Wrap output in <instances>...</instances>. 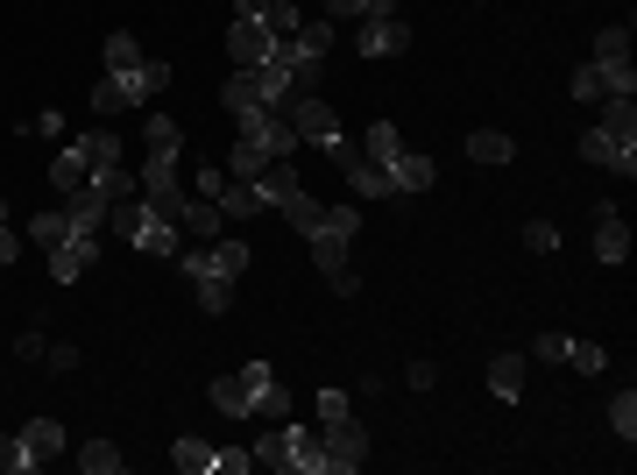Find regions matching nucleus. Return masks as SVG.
I'll list each match as a JSON object with an SVG mask.
<instances>
[{
	"label": "nucleus",
	"instance_id": "f257e3e1",
	"mask_svg": "<svg viewBox=\"0 0 637 475\" xmlns=\"http://www.w3.org/2000/svg\"><path fill=\"white\" fill-rule=\"evenodd\" d=\"M326 50H333V22H305L291 43H277V65L291 71V85L305 93V85L319 79V65H326Z\"/></svg>",
	"mask_w": 637,
	"mask_h": 475
},
{
	"label": "nucleus",
	"instance_id": "f03ea898",
	"mask_svg": "<svg viewBox=\"0 0 637 475\" xmlns=\"http://www.w3.org/2000/svg\"><path fill=\"white\" fill-rule=\"evenodd\" d=\"M283 121L298 128V142H319V150L340 142V114H333L319 93H291V100H283Z\"/></svg>",
	"mask_w": 637,
	"mask_h": 475
},
{
	"label": "nucleus",
	"instance_id": "7ed1b4c3",
	"mask_svg": "<svg viewBox=\"0 0 637 475\" xmlns=\"http://www.w3.org/2000/svg\"><path fill=\"white\" fill-rule=\"evenodd\" d=\"M234 121H241V142H255L263 157H298V128L283 121V107H248Z\"/></svg>",
	"mask_w": 637,
	"mask_h": 475
},
{
	"label": "nucleus",
	"instance_id": "20e7f679",
	"mask_svg": "<svg viewBox=\"0 0 637 475\" xmlns=\"http://www.w3.org/2000/svg\"><path fill=\"white\" fill-rule=\"evenodd\" d=\"M319 433H326V475H355L361 462H369V433L355 426V412L333 419V426H319Z\"/></svg>",
	"mask_w": 637,
	"mask_h": 475
},
{
	"label": "nucleus",
	"instance_id": "39448f33",
	"mask_svg": "<svg viewBox=\"0 0 637 475\" xmlns=\"http://www.w3.org/2000/svg\"><path fill=\"white\" fill-rule=\"evenodd\" d=\"M355 50L361 57H404L412 50V22H404V14H369V22L355 28Z\"/></svg>",
	"mask_w": 637,
	"mask_h": 475
},
{
	"label": "nucleus",
	"instance_id": "423d86ee",
	"mask_svg": "<svg viewBox=\"0 0 637 475\" xmlns=\"http://www.w3.org/2000/svg\"><path fill=\"white\" fill-rule=\"evenodd\" d=\"M93 263H100V234H85V228H71L65 242L50 248V277H57V285H79Z\"/></svg>",
	"mask_w": 637,
	"mask_h": 475
},
{
	"label": "nucleus",
	"instance_id": "0eeeda50",
	"mask_svg": "<svg viewBox=\"0 0 637 475\" xmlns=\"http://www.w3.org/2000/svg\"><path fill=\"white\" fill-rule=\"evenodd\" d=\"M283 462H291V475H326V433L283 419Z\"/></svg>",
	"mask_w": 637,
	"mask_h": 475
},
{
	"label": "nucleus",
	"instance_id": "6e6552de",
	"mask_svg": "<svg viewBox=\"0 0 637 475\" xmlns=\"http://www.w3.org/2000/svg\"><path fill=\"white\" fill-rule=\"evenodd\" d=\"M227 57H234V71H248V65H263V57H277V36H269L263 22H234L227 28Z\"/></svg>",
	"mask_w": 637,
	"mask_h": 475
},
{
	"label": "nucleus",
	"instance_id": "1a4fd4ad",
	"mask_svg": "<svg viewBox=\"0 0 637 475\" xmlns=\"http://www.w3.org/2000/svg\"><path fill=\"white\" fill-rule=\"evenodd\" d=\"M212 412H227V419H248L255 412V391H248V376H241V369H227V376H212Z\"/></svg>",
	"mask_w": 637,
	"mask_h": 475
},
{
	"label": "nucleus",
	"instance_id": "9d476101",
	"mask_svg": "<svg viewBox=\"0 0 637 475\" xmlns=\"http://www.w3.org/2000/svg\"><path fill=\"white\" fill-rule=\"evenodd\" d=\"M432 177H439V163H432V157L404 150L397 163H390V199H397V192H432Z\"/></svg>",
	"mask_w": 637,
	"mask_h": 475
},
{
	"label": "nucleus",
	"instance_id": "9b49d317",
	"mask_svg": "<svg viewBox=\"0 0 637 475\" xmlns=\"http://www.w3.org/2000/svg\"><path fill=\"white\" fill-rule=\"evenodd\" d=\"M595 256L602 263H624L630 256V228L616 220V206H595Z\"/></svg>",
	"mask_w": 637,
	"mask_h": 475
},
{
	"label": "nucleus",
	"instance_id": "f8f14e48",
	"mask_svg": "<svg viewBox=\"0 0 637 475\" xmlns=\"http://www.w3.org/2000/svg\"><path fill=\"white\" fill-rule=\"evenodd\" d=\"M65 213H71V228L100 234V228H106V192H100V185H79V192H65Z\"/></svg>",
	"mask_w": 637,
	"mask_h": 475
},
{
	"label": "nucleus",
	"instance_id": "ddd939ff",
	"mask_svg": "<svg viewBox=\"0 0 637 475\" xmlns=\"http://www.w3.org/2000/svg\"><path fill=\"white\" fill-rule=\"evenodd\" d=\"M22 448H28V462H57V454H65V426H57V419H28L22 426Z\"/></svg>",
	"mask_w": 637,
	"mask_h": 475
},
{
	"label": "nucleus",
	"instance_id": "4468645a",
	"mask_svg": "<svg viewBox=\"0 0 637 475\" xmlns=\"http://www.w3.org/2000/svg\"><path fill=\"white\" fill-rule=\"evenodd\" d=\"M177 234H185L177 220H157V213H149V220H142V234H135V248H142V256H157V263H171L177 248H185Z\"/></svg>",
	"mask_w": 637,
	"mask_h": 475
},
{
	"label": "nucleus",
	"instance_id": "2eb2a0df",
	"mask_svg": "<svg viewBox=\"0 0 637 475\" xmlns=\"http://www.w3.org/2000/svg\"><path fill=\"white\" fill-rule=\"evenodd\" d=\"M581 157H588V163H602V171H624V177H637V150H616V142L602 136V128H588V136H581Z\"/></svg>",
	"mask_w": 637,
	"mask_h": 475
},
{
	"label": "nucleus",
	"instance_id": "dca6fc26",
	"mask_svg": "<svg viewBox=\"0 0 637 475\" xmlns=\"http://www.w3.org/2000/svg\"><path fill=\"white\" fill-rule=\"evenodd\" d=\"M595 128L616 142V150H637V107H630V100H602V121Z\"/></svg>",
	"mask_w": 637,
	"mask_h": 475
},
{
	"label": "nucleus",
	"instance_id": "f3484780",
	"mask_svg": "<svg viewBox=\"0 0 637 475\" xmlns=\"http://www.w3.org/2000/svg\"><path fill=\"white\" fill-rule=\"evenodd\" d=\"M177 228H185V234H199V242H212V234L227 228L220 199H185V213H177Z\"/></svg>",
	"mask_w": 637,
	"mask_h": 475
},
{
	"label": "nucleus",
	"instance_id": "a211bd4d",
	"mask_svg": "<svg viewBox=\"0 0 637 475\" xmlns=\"http://www.w3.org/2000/svg\"><path fill=\"white\" fill-rule=\"evenodd\" d=\"M347 192H355V199H390V171L369 163V157H355L347 163Z\"/></svg>",
	"mask_w": 637,
	"mask_h": 475
},
{
	"label": "nucleus",
	"instance_id": "6ab92c4d",
	"mask_svg": "<svg viewBox=\"0 0 637 475\" xmlns=\"http://www.w3.org/2000/svg\"><path fill=\"white\" fill-rule=\"evenodd\" d=\"M50 185L57 192H79V185H93V163H85V150L71 142V150H57V163H50Z\"/></svg>",
	"mask_w": 637,
	"mask_h": 475
},
{
	"label": "nucleus",
	"instance_id": "aec40b11",
	"mask_svg": "<svg viewBox=\"0 0 637 475\" xmlns=\"http://www.w3.org/2000/svg\"><path fill=\"white\" fill-rule=\"evenodd\" d=\"M220 100H227V114H248V107H263V85H255V65H248V71H227Z\"/></svg>",
	"mask_w": 637,
	"mask_h": 475
},
{
	"label": "nucleus",
	"instance_id": "412c9836",
	"mask_svg": "<svg viewBox=\"0 0 637 475\" xmlns=\"http://www.w3.org/2000/svg\"><path fill=\"white\" fill-rule=\"evenodd\" d=\"M128 85H135V107H149V100L171 85V65H163V57H142V65L128 71Z\"/></svg>",
	"mask_w": 637,
	"mask_h": 475
},
{
	"label": "nucleus",
	"instance_id": "4be33fe9",
	"mask_svg": "<svg viewBox=\"0 0 637 475\" xmlns=\"http://www.w3.org/2000/svg\"><path fill=\"white\" fill-rule=\"evenodd\" d=\"M142 220H149L142 199H114V206H106V228H114V242H128V248H135V234H142Z\"/></svg>",
	"mask_w": 637,
	"mask_h": 475
},
{
	"label": "nucleus",
	"instance_id": "5701e85b",
	"mask_svg": "<svg viewBox=\"0 0 637 475\" xmlns=\"http://www.w3.org/2000/svg\"><path fill=\"white\" fill-rule=\"evenodd\" d=\"M255 192H263V206H283V199H291V192H298V171H291V157H277V163H269V171L255 177Z\"/></svg>",
	"mask_w": 637,
	"mask_h": 475
},
{
	"label": "nucleus",
	"instance_id": "b1692460",
	"mask_svg": "<svg viewBox=\"0 0 637 475\" xmlns=\"http://www.w3.org/2000/svg\"><path fill=\"white\" fill-rule=\"evenodd\" d=\"M361 157H369V163H383V171H390V163L404 157V142H397V121H375L369 136H361Z\"/></svg>",
	"mask_w": 637,
	"mask_h": 475
},
{
	"label": "nucleus",
	"instance_id": "393cba45",
	"mask_svg": "<svg viewBox=\"0 0 637 475\" xmlns=\"http://www.w3.org/2000/svg\"><path fill=\"white\" fill-rule=\"evenodd\" d=\"M135 65H142V43H135L128 28H114V36H106V79H128Z\"/></svg>",
	"mask_w": 637,
	"mask_h": 475
},
{
	"label": "nucleus",
	"instance_id": "a878e982",
	"mask_svg": "<svg viewBox=\"0 0 637 475\" xmlns=\"http://www.w3.org/2000/svg\"><path fill=\"white\" fill-rule=\"evenodd\" d=\"M255 85H263V107H283V100L298 93V85H291V71H283L277 57H263V65H255Z\"/></svg>",
	"mask_w": 637,
	"mask_h": 475
},
{
	"label": "nucleus",
	"instance_id": "bb28decb",
	"mask_svg": "<svg viewBox=\"0 0 637 475\" xmlns=\"http://www.w3.org/2000/svg\"><path fill=\"white\" fill-rule=\"evenodd\" d=\"M248 419H263V426H283V419H291V391H283V383L269 376L263 391H255V412H248Z\"/></svg>",
	"mask_w": 637,
	"mask_h": 475
},
{
	"label": "nucleus",
	"instance_id": "cd10ccee",
	"mask_svg": "<svg viewBox=\"0 0 637 475\" xmlns=\"http://www.w3.org/2000/svg\"><path fill=\"white\" fill-rule=\"evenodd\" d=\"M220 213H227V220L263 213V192H255V185H241V177H227V185H220Z\"/></svg>",
	"mask_w": 637,
	"mask_h": 475
},
{
	"label": "nucleus",
	"instance_id": "c85d7f7f",
	"mask_svg": "<svg viewBox=\"0 0 637 475\" xmlns=\"http://www.w3.org/2000/svg\"><path fill=\"white\" fill-rule=\"evenodd\" d=\"M79 150H85V163H93V177H100V171L120 163V136L114 128H93V136H79Z\"/></svg>",
	"mask_w": 637,
	"mask_h": 475
},
{
	"label": "nucleus",
	"instance_id": "c756f323",
	"mask_svg": "<svg viewBox=\"0 0 637 475\" xmlns=\"http://www.w3.org/2000/svg\"><path fill=\"white\" fill-rule=\"evenodd\" d=\"M135 107V85L128 79H100L93 85V114H106V121H114V114H128Z\"/></svg>",
	"mask_w": 637,
	"mask_h": 475
},
{
	"label": "nucleus",
	"instance_id": "7c9ffc66",
	"mask_svg": "<svg viewBox=\"0 0 637 475\" xmlns=\"http://www.w3.org/2000/svg\"><path fill=\"white\" fill-rule=\"evenodd\" d=\"M142 136H149V157H177V150H185V128H177L171 114H149Z\"/></svg>",
	"mask_w": 637,
	"mask_h": 475
},
{
	"label": "nucleus",
	"instance_id": "2f4dec72",
	"mask_svg": "<svg viewBox=\"0 0 637 475\" xmlns=\"http://www.w3.org/2000/svg\"><path fill=\"white\" fill-rule=\"evenodd\" d=\"M489 391L496 397H518L524 391V355H496V362H489Z\"/></svg>",
	"mask_w": 637,
	"mask_h": 475
},
{
	"label": "nucleus",
	"instance_id": "473e14b6",
	"mask_svg": "<svg viewBox=\"0 0 637 475\" xmlns=\"http://www.w3.org/2000/svg\"><path fill=\"white\" fill-rule=\"evenodd\" d=\"M269 163H277V157H263V150H255V142H234V157H227V177H241V185H255V177H263Z\"/></svg>",
	"mask_w": 637,
	"mask_h": 475
},
{
	"label": "nucleus",
	"instance_id": "72a5a7b5",
	"mask_svg": "<svg viewBox=\"0 0 637 475\" xmlns=\"http://www.w3.org/2000/svg\"><path fill=\"white\" fill-rule=\"evenodd\" d=\"M283 220H291V228H298V234H312V228H319V220H326V206H319V199H312V192H305V185H298V192H291V199H283Z\"/></svg>",
	"mask_w": 637,
	"mask_h": 475
},
{
	"label": "nucleus",
	"instance_id": "f704fd0d",
	"mask_svg": "<svg viewBox=\"0 0 637 475\" xmlns=\"http://www.w3.org/2000/svg\"><path fill=\"white\" fill-rule=\"evenodd\" d=\"M369 14H397V0H326V22H369Z\"/></svg>",
	"mask_w": 637,
	"mask_h": 475
},
{
	"label": "nucleus",
	"instance_id": "c9c22d12",
	"mask_svg": "<svg viewBox=\"0 0 637 475\" xmlns=\"http://www.w3.org/2000/svg\"><path fill=\"white\" fill-rule=\"evenodd\" d=\"M467 157L475 163H510V136L503 128H475V136H467Z\"/></svg>",
	"mask_w": 637,
	"mask_h": 475
},
{
	"label": "nucleus",
	"instance_id": "e433bc0d",
	"mask_svg": "<svg viewBox=\"0 0 637 475\" xmlns=\"http://www.w3.org/2000/svg\"><path fill=\"white\" fill-rule=\"evenodd\" d=\"M255 22H263V28H269V36H277V43H291L298 28H305V22H298V8H291V0H269V8L255 14Z\"/></svg>",
	"mask_w": 637,
	"mask_h": 475
},
{
	"label": "nucleus",
	"instance_id": "4c0bfd02",
	"mask_svg": "<svg viewBox=\"0 0 637 475\" xmlns=\"http://www.w3.org/2000/svg\"><path fill=\"white\" fill-rule=\"evenodd\" d=\"M79 468L85 475H120V448H114V440H85V448H79Z\"/></svg>",
	"mask_w": 637,
	"mask_h": 475
},
{
	"label": "nucleus",
	"instance_id": "58836bf2",
	"mask_svg": "<svg viewBox=\"0 0 637 475\" xmlns=\"http://www.w3.org/2000/svg\"><path fill=\"white\" fill-rule=\"evenodd\" d=\"M212 454H220V448H206V440H192V433H185V440L171 448V462L185 468V475H212Z\"/></svg>",
	"mask_w": 637,
	"mask_h": 475
},
{
	"label": "nucleus",
	"instance_id": "ea45409f",
	"mask_svg": "<svg viewBox=\"0 0 637 475\" xmlns=\"http://www.w3.org/2000/svg\"><path fill=\"white\" fill-rule=\"evenodd\" d=\"M65 234H71V213H65V206H57V213H36V220H28V242H36V248H57Z\"/></svg>",
	"mask_w": 637,
	"mask_h": 475
},
{
	"label": "nucleus",
	"instance_id": "a19ab883",
	"mask_svg": "<svg viewBox=\"0 0 637 475\" xmlns=\"http://www.w3.org/2000/svg\"><path fill=\"white\" fill-rule=\"evenodd\" d=\"M192 285H199V305H206V313H227V305H234V277H192Z\"/></svg>",
	"mask_w": 637,
	"mask_h": 475
},
{
	"label": "nucleus",
	"instance_id": "79ce46f5",
	"mask_svg": "<svg viewBox=\"0 0 637 475\" xmlns=\"http://www.w3.org/2000/svg\"><path fill=\"white\" fill-rule=\"evenodd\" d=\"M93 185L106 192V206H114V199H135V192H142V171H120V163H114V171L93 177Z\"/></svg>",
	"mask_w": 637,
	"mask_h": 475
},
{
	"label": "nucleus",
	"instance_id": "37998d69",
	"mask_svg": "<svg viewBox=\"0 0 637 475\" xmlns=\"http://www.w3.org/2000/svg\"><path fill=\"white\" fill-rule=\"evenodd\" d=\"M610 426H616V440H624V448L637 440V397H630V391H624V397H610Z\"/></svg>",
	"mask_w": 637,
	"mask_h": 475
},
{
	"label": "nucleus",
	"instance_id": "c03bdc74",
	"mask_svg": "<svg viewBox=\"0 0 637 475\" xmlns=\"http://www.w3.org/2000/svg\"><path fill=\"white\" fill-rule=\"evenodd\" d=\"M36 462H28V448H22V433H0V475H28Z\"/></svg>",
	"mask_w": 637,
	"mask_h": 475
},
{
	"label": "nucleus",
	"instance_id": "a18cd8bd",
	"mask_svg": "<svg viewBox=\"0 0 637 475\" xmlns=\"http://www.w3.org/2000/svg\"><path fill=\"white\" fill-rule=\"evenodd\" d=\"M567 362L581 369V376H602V369H610V355H602L595 340H574V348H567Z\"/></svg>",
	"mask_w": 637,
	"mask_h": 475
},
{
	"label": "nucleus",
	"instance_id": "49530a36",
	"mask_svg": "<svg viewBox=\"0 0 637 475\" xmlns=\"http://www.w3.org/2000/svg\"><path fill=\"white\" fill-rule=\"evenodd\" d=\"M255 468V448H220L212 454V475H248Z\"/></svg>",
	"mask_w": 637,
	"mask_h": 475
},
{
	"label": "nucleus",
	"instance_id": "de8ad7c7",
	"mask_svg": "<svg viewBox=\"0 0 637 475\" xmlns=\"http://www.w3.org/2000/svg\"><path fill=\"white\" fill-rule=\"evenodd\" d=\"M524 248H531V256H553V248H559V228H553V220H531V228H524Z\"/></svg>",
	"mask_w": 637,
	"mask_h": 475
},
{
	"label": "nucleus",
	"instance_id": "09e8293b",
	"mask_svg": "<svg viewBox=\"0 0 637 475\" xmlns=\"http://www.w3.org/2000/svg\"><path fill=\"white\" fill-rule=\"evenodd\" d=\"M610 57H630V28H602L595 36V65H610Z\"/></svg>",
	"mask_w": 637,
	"mask_h": 475
},
{
	"label": "nucleus",
	"instance_id": "8fccbe9b",
	"mask_svg": "<svg viewBox=\"0 0 637 475\" xmlns=\"http://www.w3.org/2000/svg\"><path fill=\"white\" fill-rule=\"evenodd\" d=\"M574 100H581V107H602V79H595V65L574 71Z\"/></svg>",
	"mask_w": 637,
	"mask_h": 475
},
{
	"label": "nucleus",
	"instance_id": "3c124183",
	"mask_svg": "<svg viewBox=\"0 0 637 475\" xmlns=\"http://www.w3.org/2000/svg\"><path fill=\"white\" fill-rule=\"evenodd\" d=\"M567 348H574L567 334H538V340H531V355H538V362H567Z\"/></svg>",
	"mask_w": 637,
	"mask_h": 475
},
{
	"label": "nucleus",
	"instance_id": "603ef678",
	"mask_svg": "<svg viewBox=\"0 0 637 475\" xmlns=\"http://www.w3.org/2000/svg\"><path fill=\"white\" fill-rule=\"evenodd\" d=\"M333 419H347V397L340 391H319V426H333Z\"/></svg>",
	"mask_w": 637,
	"mask_h": 475
},
{
	"label": "nucleus",
	"instance_id": "864d4df0",
	"mask_svg": "<svg viewBox=\"0 0 637 475\" xmlns=\"http://www.w3.org/2000/svg\"><path fill=\"white\" fill-rule=\"evenodd\" d=\"M404 376H412V391H432V383H439V369H432V362H412Z\"/></svg>",
	"mask_w": 637,
	"mask_h": 475
},
{
	"label": "nucleus",
	"instance_id": "5fc2aeb1",
	"mask_svg": "<svg viewBox=\"0 0 637 475\" xmlns=\"http://www.w3.org/2000/svg\"><path fill=\"white\" fill-rule=\"evenodd\" d=\"M14 256H22V242H14V234H8V220H0V270H8Z\"/></svg>",
	"mask_w": 637,
	"mask_h": 475
},
{
	"label": "nucleus",
	"instance_id": "6e6d98bb",
	"mask_svg": "<svg viewBox=\"0 0 637 475\" xmlns=\"http://www.w3.org/2000/svg\"><path fill=\"white\" fill-rule=\"evenodd\" d=\"M263 8H269V0H234V22H255Z\"/></svg>",
	"mask_w": 637,
	"mask_h": 475
},
{
	"label": "nucleus",
	"instance_id": "4d7b16f0",
	"mask_svg": "<svg viewBox=\"0 0 637 475\" xmlns=\"http://www.w3.org/2000/svg\"><path fill=\"white\" fill-rule=\"evenodd\" d=\"M0 220H8V199H0Z\"/></svg>",
	"mask_w": 637,
	"mask_h": 475
}]
</instances>
